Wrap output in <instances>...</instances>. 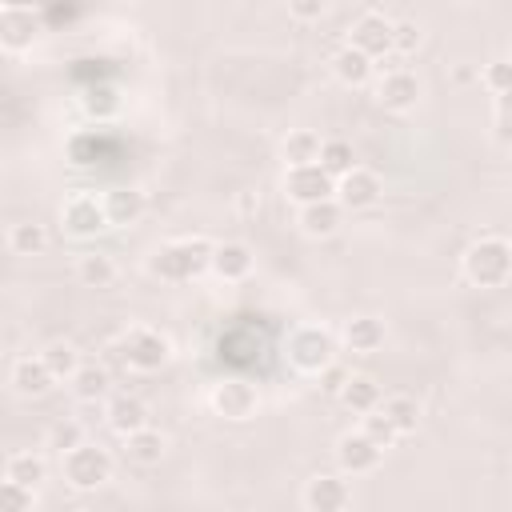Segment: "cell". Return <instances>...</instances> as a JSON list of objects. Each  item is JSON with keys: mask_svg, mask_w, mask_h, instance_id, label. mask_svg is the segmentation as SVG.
Returning <instances> with one entry per match:
<instances>
[{"mask_svg": "<svg viewBox=\"0 0 512 512\" xmlns=\"http://www.w3.org/2000/svg\"><path fill=\"white\" fill-rule=\"evenodd\" d=\"M208 260H212V244L204 240V236H188V240H172V244H164L156 256H152V272L156 276H164V280H192V276H200L204 268H208Z\"/></svg>", "mask_w": 512, "mask_h": 512, "instance_id": "obj_1", "label": "cell"}, {"mask_svg": "<svg viewBox=\"0 0 512 512\" xmlns=\"http://www.w3.org/2000/svg\"><path fill=\"white\" fill-rule=\"evenodd\" d=\"M512 268V248L500 236H484L464 252V276L476 288H500Z\"/></svg>", "mask_w": 512, "mask_h": 512, "instance_id": "obj_2", "label": "cell"}, {"mask_svg": "<svg viewBox=\"0 0 512 512\" xmlns=\"http://www.w3.org/2000/svg\"><path fill=\"white\" fill-rule=\"evenodd\" d=\"M60 460H64V480L80 492H92L112 476V456L100 444H88V440L76 444L72 452H64Z\"/></svg>", "mask_w": 512, "mask_h": 512, "instance_id": "obj_3", "label": "cell"}, {"mask_svg": "<svg viewBox=\"0 0 512 512\" xmlns=\"http://www.w3.org/2000/svg\"><path fill=\"white\" fill-rule=\"evenodd\" d=\"M332 352H336L332 336L324 328H316V324H304V328H296L288 336V360L300 372H324L332 364Z\"/></svg>", "mask_w": 512, "mask_h": 512, "instance_id": "obj_4", "label": "cell"}, {"mask_svg": "<svg viewBox=\"0 0 512 512\" xmlns=\"http://www.w3.org/2000/svg\"><path fill=\"white\" fill-rule=\"evenodd\" d=\"M120 356H124V364L136 368V372H160V368L168 364L172 348H168V340H164L160 332H152V328H132V332L120 340Z\"/></svg>", "mask_w": 512, "mask_h": 512, "instance_id": "obj_5", "label": "cell"}, {"mask_svg": "<svg viewBox=\"0 0 512 512\" xmlns=\"http://www.w3.org/2000/svg\"><path fill=\"white\" fill-rule=\"evenodd\" d=\"M284 196H288V200H296L300 208H308V204L332 200V196H336V180H332L320 164L288 168V172H284Z\"/></svg>", "mask_w": 512, "mask_h": 512, "instance_id": "obj_6", "label": "cell"}, {"mask_svg": "<svg viewBox=\"0 0 512 512\" xmlns=\"http://www.w3.org/2000/svg\"><path fill=\"white\" fill-rule=\"evenodd\" d=\"M40 36V16L28 4H0V48L28 52Z\"/></svg>", "mask_w": 512, "mask_h": 512, "instance_id": "obj_7", "label": "cell"}, {"mask_svg": "<svg viewBox=\"0 0 512 512\" xmlns=\"http://www.w3.org/2000/svg\"><path fill=\"white\" fill-rule=\"evenodd\" d=\"M348 48H356V52L368 56L372 64L384 60V56L392 52V20H384L380 12H364V16L352 24Z\"/></svg>", "mask_w": 512, "mask_h": 512, "instance_id": "obj_8", "label": "cell"}, {"mask_svg": "<svg viewBox=\"0 0 512 512\" xmlns=\"http://www.w3.org/2000/svg\"><path fill=\"white\" fill-rule=\"evenodd\" d=\"M212 408H216V416H224V420H248L256 408H260V396H256V388L248 384V380H240V376H232V380H220L216 388H212Z\"/></svg>", "mask_w": 512, "mask_h": 512, "instance_id": "obj_9", "label": "cell"}, {"mask_svg": "<svg viewBox=\"0 0 512 512\" xmlns=\"http://www.w3.org/2000/svg\"><path fill=\"white\" fill-rule=\"evenodd\" d=\"M64 228L72 232V236H80V240H88V236H96V232H104L108 228V220H104V204H100V196L96 192H76L72 200H64Z\"/></svg>", "mask_w": 512, "mask_h": 512, "instance_id": "obj_10", "label": "cell"}, {"mask_svg": "<svg viewBox=\"0 0 512 512\" xmlns=\"http://www.w3.org/2000/svg\"><path fill=\"white\" fill-rule=\"evenodd\" d=\"M380 460H384V448H376L364 432H344V436L336 440V464H340L344 476L372 472Z\"/></svg>", "mask_w": 512, "mask_h": 512, "instance_id": "obj_11", "label": "cell"}, {"mask_svg": "<svg viewBox=\"0 0 512 512\" xmlns=\"http://www.w3.org/2000/svg\"><path fill=\"white\" fill-rule=\"evenodd\" d=\"M348 500H352V488H348V480L336 476V472H320V476H312L308 488H304L308 512H344Z\"/></svg>", "mask_w": 512, "mask_h": 512, "instance_id": "obj_12", "label": "cell"}, {"mask_svg": "<svg viewBox=\"0 0 512 512\" xmlns=\"http://www.w3.org/2000/svg\"><path fill=\"white\" fill-rule=\"evenodd\" d=\"M380 176L376 172H368V168H352V172H344L340 180H336V204L340 208H372L376 200H380Z\"/></svg>", "mask_w": 512, "mask_h": 512, "instance_id": "obj_13", "label": "cell"}, {"mask_svg": "<svg viewBox=\"0 0 512 512\" xmlns=\"http://www.w3.org/2000/svg\"><path fill=\"white\" fill-rule=\"evenodd\" d=\"M376 100L384 108H392V112H404V108H412L420 100V80L412 72H404V68H392V72H384V80L376 88Z\"/></svg>", "mask_w": 512, "mask_h": 512, "instance_id": "obj_14", "label": "cell"}, {"mask_svg": "<svg viewBox=\"0 0 512 512\" xmlns=\"http://www.w3.org/2000/svg\"><path fill=\"white\" fill-rule=\"evenodd\" d=\"M208 268L220 276V280H244L252 272V248L240 244V240H228V244H212V260Z\"/></svg>", "mask_w": 512, "mask_h": 512, "instance_id": "obj_15", "label": "cell"}, {"mask_svg": "<svg viewBox=\"0 0 512 512\" xmlns=\"http://www.w3.org/2000/svg\"><path fill=\"white\" fill-rule=\"evenodd\" d=\"M100 204H104L108 228L112 224H136L144 216V192H136V188H108L100 196Z\"/></svg>", "mask_w": 512, "mask_h": 512, "instance_id": "obj_16", "label": "cell"}, {"mask_svg": "<svg viewBox=\"0 0 512 512\" xmlns=\"http://www.w3.org/2000/svg\"><path fill=\"white\" fill-rule=\"evenodd\" d=\"M52 384H56V380H52V372L44 368L40 356H24V360L12 364V388H16L20 396H44Z\"/></svg>", "mask_w": 512, "mask_h": 512, "instance_id": "obj_17", "label": "cell"}, {"mask_svg": "<svg viewBox=\"0 0 512 512\" xmlns=\"http://www.w3.org/2000/svg\"><path fill=\"white\" fill-rule=\"evenodd\" d=\"M376 412L392 424L396 436H408V432H416V424H420V404H416L412 396H380Z\"/></svg>", "mask_w": 512, "mask_h": 512, "instance_id": "obj_18", "label": "cell"}, {"mask_svg": "<svg viewBox=\"0 0 512 512\" xmlns=\"http://www.w3.org/2000/svg\"><path fill=\"white\" fill-rule=\"evenodd\" d=\"M108 424L120 432V436H132L140 428H148V404L136 400V396H116L108 404Z\"/></svg>", "mask_w": 512, "mask_h": 512, "instance_id": "obj_19", "label": "cell"}, {"mask_svg": "<svg viewBox=\"0 0 512 512\" xmlns=\"http://www.w3.org/2000/svg\"><path fill=\"white\" fill-rule=\"evenodd\" d=\"M4 480H12V484H20V488L36 492V488L48 480V464H44V456H36V452H16V456L8 460V468H4Z\"/></svg>", "mask_w": 512, "mask_h": 512, "instance_id": "obj_20", "label": "cell"}, {"mask_svg": "<svg viewBox=\"0 0 512 512\" xmlns=\"http://www.w3.org/2000/svg\"><path fill=\"white\" fill-rule=\"evenodd\" d=\"M340 204L336 200H320V204H308V208H300V228H304V236H332L336 228H340Z\"/></svg>", "mask_w": 512, "mask_h": 512, "instance_id": "obj_21", "label": "cell"}, {"mask_svg": "<svg viewBox=\"0 0 512 512\" xmlns=\"http://www.w3.org/2000/svg\"><path fill=\"white\" fill-rule=\"evenodd\" d=\"M164 448H168V440H164V432H156L152 424L140 428V432H132V436H124V452H128V460H136V464H160Z\"/></svg>", "mask_w": 512, "mask_h": 512, "instance_id": "obj_22", "label": "cell"}, {"mask_svg": "<svg viewBox=\"0 0 512 512\" xmlns=\"http://www.w3.org/2000/svg\"><path fill=\"white\" fill-rule=\"evenodd\" d=\"M372 60L368 56H360L356 48H340L336 56H332V72H336V80L340 84H348V88H360L368 76H372Z\"/></svg>", "mask_w": 512, "mask_h": 512, "instance_id": "obj_23", "label": "cell"}, {"mask_svg": "<svg viewBox=\"0 0 512 512\" xmlns=\"http://www.w3.org/2000/svg\"><path fill=\"white\" fill-rule=\"evenodd\" d=\"M344 344L352 352H376L384 344V324L372 320V316H356V320L344 324Z\"/></svg>", "mask_w": 512, "mask_h": 512, "instance_id": "obj_24", "label": "cell"}, {"mask_svg": "<svg viewBox=\"0 0 512 512\" xmlns=\"http://www.w3.org/2000/svg\"><path fill=\"white\" fill-rule=\"evenodd\" d=\"M40 360H44V368L52 372V380H72L76 368H80V352H76V344H68V340H52V344L40 352Z\"/></svg>", "mask_w": 512, "mask_h": 512, "instance_id": "obj_25", "label": "cell"}, {"mask_svg": "<svg viewBox=\"0 0 512 512\" xmlns=\"http://www.w3.org/2000/svg\"><path fill=\"white\" fill-rule=\"evenodd\" d=\"M316 156H320V136H316L312 128H296V132H288V140H284V160H288V168L316 164Z\"/></svg>", "mask_w": 512, "mask_h": 512, "instance_id": "obj_26", "label": "cell"}, {"mask_svg": "<svg viewBox=\"0 0 512 512\" xmlns=\"http://www.w3.org/2000/svg\"><path fill=\"white\" fill-rule=\"evenodd\" d=\"M316 164H320L332 180H340L344 172L356 168V152H352L348 140H320V156H316Z\"/></svg>", "mask_w": 512, "mask_h": 512, "instance_id": "obj_27", "label": "cell"}, {"mask_svg": "<svg viewBox=\"0 0 512 512\" xmlns=\"http://www.w3.org/2000/svg\"><path fill=\"white\" fill-rule=\"evenodd\" d=\"M340 400L352 408V412H372L380 404V384L372 376H348V384L340 388Z\"/></svg>", "mask_w": 512, "mask_h": 512, "instance_id": "obj_28", "label": "cell"}, {"mask_svg": "<svg viewBox=\"0 0 512 512\" xmlns=\"http://www.w3.org/2000/svg\"><path fill=\"white\" fill-rule=\"evenodd\" d=\"M76 276H80V284H88V288H108V284L116 280V264H112V256H104V252H84L80 264H76Z\"/></svg>", "mask_w": 512, "mask_h": 512, "instance_id": "obj_29", "label": "cell"}, {"mask_svg": "<svg viewBox=\"0 0 512 512\" xmlns=\"http://www.w3.org/2000/svg\"><path fill=\"white\" fill-rule=\"evenodd\" d=\"M72 392H76V400H84V404L100 400V396L108 392V372H104L100 364H80L76 376H72Z\"/></svg>", "mask_w": 512, "mask_h": 512, "instance_id": "obj_30", "label": "cell"}, {"mask_svg": "<svg viewBox=\"0 0 512 512\" xmlns=\"http://www.w3.org/2000/svg\"><path fill=\"white\" fill-rule=\"evenodd\" d=\"M44 244H48V232L40 228V224H12V232H8V248L16 252V256H36V252H44Z\"/></svg>", "mask_w": 512, "mask_h": 512, "instance_id": "obj_31", "label": "cell"}, {"mask_svg": "<svg viewBox=\"0 0 512 512\" xmlns=\"http://www.w3.org/2000/svg\"><path fill=\"white\" fill-rule=\"evenodd\" d=\"M360 420H364V424H360V432H364V436H368L376 448H392V444L400 440V436L392 432V424H388V420H384L376 408H372V412H364Z\"/></svg>", "mask_w": 512, "mask_h": 512, "instance_id": "obj_32", "label": "cell"}, {"mask_svg": "<svg viewBox=\"0 0 512 512\" xmlns=\"http://www.w3.org/2000/svg\"><path fill=\"white\" fill-rule=\"evenodd\" d=\"M32 508H36V492L12 480H0V512H32Z\"/></svg>", "mask_w": 512, "mask_h": 512, "instance_id": "obj_33", "label": "cell"}, {"mask_svg": "<svg viewBox=\"0 0 512 512\" xmlns=\"http://www.w3.org/2000/svg\"><path fill=\"white\" fill-rule=\"evenodd\" d=\"M420 48V24L416 20H396L392 24V52H416Z\"/></svg>", "mask_w": 512, "mask_h": 512, "instance_id": "obj_34", "label": "cell"}, {"mask_svg": "<svg viewBox=\"0 0 512 512\" xmlns=\"http://www.w3.org/2000/svg\"><path fill=\"white\" fill-rule=\"evenodd\" d=\"M48 440H52V448L64 456V452H72L76 444H84V432H80V424H72V420H64V424H56L52 432H48Z\"/></svg>", "mask_w": 512, "mask_h": 512, "instance_id": "obj_35", "label": "cell"}, {"mask_svg": "<svg viewBox=\"0 0 512 512\" xmlns=\"http://www.w3.org/2000/svg\"><path fill=\"white\" fill-rule=\"evenodd\" d=\"M484 84H488L496 96H504V92H508V84H512V64H508V60H496V64L484 72Z\"/></svg>", "mask_w": 512, "mask_h": 512, "instance_id": "obj_36", "label": "cell"}, {"mask_svg": "<svg viewBox=\"0 0 512 512\" xmlns=\"http://www.w3.org/2000/svg\"><path fill=\"white\" fill-rule=\"evenodd\" d=\"M316 376H320V388H324L328 396H340V388L348 384V376H352V372H348V368H340V364L332 360V364H328L324 372H316Z\"/></svg>", "mask_w": 512, "mask_h": 512, "instance_id": "obj_37", "label": "cell"}, {"mask_svg": "<svg viewBox=\"0 0 512 512\" xmlns=\"http://www.w3.org/2000/svg\"><path fill=\"white\" fill-rule=\"evenodd\" d=\"M288 12H292L296 20H316V16H324V4H320V0H292Z\"/></svg>", "mask_w": 512, "mask_h": 512, "instance_id": "obj_38", "label": "cell"}]
</instances>
